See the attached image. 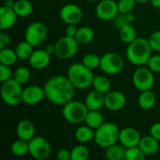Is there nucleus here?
Returning a JSON list of instances; mask_svg holds the SVG:
<instances>
[{
    "mask_svg": "<svg viewBox=\"0 0 160 160\" xmlns=\"http://www.w3.org/2000/svg\"><path fill=\"white\" fill-rule=\"evenodd\" d=\"M18 15L12 8L2 6L0 8V28L1 30H8L13 27L17 22Z\"/></svg>",
    "mask_w": 160,
    "mask_h": 160,
    "instance_id": "19",
    "label": "nucleus"
},
{
    "mask_svg": "<svg viewBox=\"0 0 160 160\" xmlns=\"http://www.w3.org/2000/svg\"><path fill=\"white\" fill-rule=\"evenodd\" d=\"M45 98V92L43 87L38 85H30L23 88L22 91V102L26 105H36L43 100Z\"/></svg>",
    "mask_w": 160,
    "mask_h": 160,
    "instance_id": "14",
    "label": "nucleus"
},
{
    "mask_svg": "<svg viewBox=\"0 0 160 160\" xmlns=\"http://www.w3.org/2000/svg\"><path fill=\"white\" fill-rule=\"evenodd\" d=\"M30 66L37 70H41L46 68L51 62V54H49L45 49L35 50L28 59Z\"/></svg>",
    "mask_w": 160,
    "mask_h": 160,
    "instance_id": "17",
    "label": "nucleus"
},
{
    "mask_svg": "<svg viewBox=\"0 0 160 160\" xmlns=\"http://www.w3.org/2000/svg\"><path fill=\"white\" fill-rule=\"evenodd\" d=\"M148 41L153 51L160 52V30L152 33V35L148 38Z\"/></svg>",
    "mask_w": 160,
    "mask_h": 160,
    "instance_id": "38",
    "label": "nucleus"
},
{
    "mask_svg": "<svg viewBox=\"0 0 160 160\" xmlns=\"http://www.w3.org/2000/svg\"><path fill=\"white\" fill-rule=\"evenodd\" d=\"M13 9L18 15V17L25 18L32 13L33 5L29 0H17L15 1Z\"/></svg>",
    "mask_w": 160,
    "mask_h": 160,
    "instance_id": "26",
    "label": "nucleus"
},
{
    "mask_svg": "<svg viewBox=\"0 0 160 160\" xmlns=\"http://www.w3.org/2000/svg\"><path fill=\"white\" fill-rule=\"evenodd\" d=\"M146 66L153 71V72H160V55L156 54L152 55L148 60Z\"/></svg>",
    "mask_w": 160,
    "mask_h": 160,
    "instance_id": "40",
    "label": "nucleus"
},
{
    "mask_svg": "<svg viewBox=\"0 0 160 160\" xmlns=\"http://www.w3.org/2000/svg\"><path fill=\"white\" fill-rule=\"evenodd\" d=\"M36 129L34 124L27 119L22 120L18 123L16 128V134L18 139L30 142L36 135Z\"/></svg>",
    "mask_w": 160,
    "mask_h": 160,
    "instance_id": "20",
    "label": "nucleus"
},
{
    "mask_svg": "<svg viewBox=\"0 0 160 160\" xmlns=\"http://www.w3.org/2000/svg\"><path fill=\"white\" fill-rule=\"evenodd\" d=\"M118 12V4L114 0H100L96 7V15L101 21H112Z\"/></svg>",
    "mask_w": 160,
    "mask_h": 160,
    "instance_id": "12",
    "label": "nucleus"
},
{
    "mask_svg": "<svg viewBox=\"0 0 160 160\" xmlns=\"http://www.w3.org/2000/svg\"><path fill=\"white\" fill-rule=\"evenodd\" d=\"M100 59H101V57H99L96 53H86L83 56L82 63L85 67H87L88 68L93 70V69H96V68H99V66H100Z\"/></svg>",
    "mask_w": 160,
    "mask_h": 160,
    "instance_id": "35",
    "label": "nucleus"
},
{
    "mask_svg": "<svg viewBox=\"0 0 160 160\" xmlns=\"http://www.w3.org/2000/svg\"><path fill=\"white\" fill-rule=\"evenodd\" d=\"M89 110L87 109L84 102L78 100H70L69 102L63 105L62 114L66 121L72 125H80L84 123Z\"/></svg>",
    "mask_w": 160,
    "mask_h": 160,
    "instance_id": "5",
    "label": "nucleus"
},
{
    "mask_svg": "<svg viewBox=\"0 0 160 160\" xmlns=\"http://www.w3.org/2000/svg\"><path fill=\"white\" fill-rule=\"evenodd\" d=\"M13 78V73L10 69V67L0 64V82H4Z\"/></svg>",
    "mask_w": 160,
    "mask_h": 160,
    "instance_id": "39",
    "label": "nucleus"
},
{
    "mask_svg": "<svg viewBox=\"0 0 160 160\" xmlns=\"http://www.w3.org/2000/svg\"><path fill=\"white\" fill-rule=\"evenodd\" d=\"M150 135L160 142V122L153 124L150 128Z\"/></svg>",
    "mask_w": 160,
    "mask_h": 160,
    "instance_id": "42",
    "label": "nucleus"
},
{
    "mask_svg": "<svg viewBox=\"0 0 160 160\" xmlns=\"http://www.w3.org/2000/svg\"><path fill=\"white\" fill-rule=\"evenodd\" d=\"M157 103L156 94L152 90H146L141 92L138 97V105L142 110H151Z\"/></svg>",
    "mask_w": 160,
    "mask_h": 160,
    "instance_id": "23",
    "label": "nucleus"
},
{
    "mask_svg": "<svg viewBox=\"0 0 160 160\" xmlns=\"http://www.w3.org/2000/svg\"><path fill=\"white\" fill-rule=\"evenodd\" d=\"M45 98L52 104L63 106L73 99L75 87L68 78L63 75L50 77L43 85Z\"/></svg>",
    "mask_w": 160,
    "mask_h": 160,
    "instance_id": "1",
    "label": "nucleus"
},
{
    "mask_svg": "<svg viewBox=\"0 0 160 160\" xmlns=\"http://www.w3.org/2000/svg\"><path fill=\"white\" fill-rule=\"evenodd\" d=\"M136 3V0H119L117 2L119 12L123 14L130 13L134 9Z\"/></svg>",
    "mask_w": 160,
    "mask_h": 160,
    "instance_id": "37",
    "label": "nucleus"
},
{
    "mask_svg": "<svg viewBox=\"0 0 160 160\" xmlns=\"http://www.w3.org/2000/svg\"><path fill=\"white\" fill-rule=\"evenodd\" d=\"M78 29L79 27L76 26V24H68V26L66 27V35L68 36V37H72V38H75L76 37V34L78 32Z\"/></svg>",
    "mask_w": 160,
    "mask_h": 160,
    "instance_id": "44",
    "label": "nucleus"
},
{
    "mask_svg": "<svg viewBox=\"0 0 160 160\" xmlns=\"http://www.w3.org/2000/svg\"><path fill=\"white\" fill-rule=\"evenodd\" d=\"M146 155L140 148V146H133L127 148L126 151V159L127 160H145Z\"/></svg>",
    "mask_w": 160,
    "mask_h": 160,
    "instance_id": "36",
    "label": "nucleus"
},
{
    "mask_svg": "<svg viewBox=\"0 0 160 160\" xmlns=\"http://www.w3.org/2000/svg\"><path fill=\"white\" fill-rule=\"evenodd\" d=\"M22 84L18 82L15 79H10L2 82L1 97L5 104L8 106H16L22 102Z\"/></svg>",
    "mask_w": 160,
    "mask_h": 160,
    "instance_id": "6",
    "label": "nucleus"
},
{
    "mask_svg": "<svg viewBox=\"0 0 160 160\" xmlns=\"http://www.w3.org/2000/svg\"><path fill=\"white\" fill-rule=\"evenodd\" d=\"M120 128L112 122H105L98 128L95 130L94 142L101 148H108L109 146L119 142Z\"/></svg>",
    "mask_w": 160,
    "mask_h": 160,
    "instance_id": "4",
    "label": "nucleus"
},
{
    "mask_svg": "<svg viewBox=\"0 0 160 160\" xmlns=\"http://www.w3.org/2000/svg\"><path fill=\"white\" fill-rule=\"evenodd\" d=\"M85 1H88V2H96V1H98V0H85Z\"/></svg>",
    "mask_w": 160,
    "mask_h": 160,
    "instance_id": "49",
    "label": "nucleus"
},
{
    "mask_svg": "<svg viewBox=\"0 0 160 160\" xmlns=\"http://www.w3.org/2000/svg\"><path fill=\"white\" fill-rule=\"evenodd\" d=\"M14 4H15V1H13V0H6V1H5L4 6L8 7V8H13Z\"/></svg>",
    "mask_w": 160,
    "mask_h": 160,
    "instance_id": "47",
    "label": "nucleus"
},
{
    "mask_svg": "<svg viewBox=\"0 0 160 160\" xmlns=\"http://www.w3.org/2000/svg\"><path fill=\"white\" fill-rule=\"evenodd\" d=\"M127 148L119 143H114L105 149V157L109 160H124L126 159Z\"/></svg>",
    "mask_w": 160,
    "mask_h": 160,
    "instance_id": "24",
    "label": "nucleus"
},
{
    "mask_svg": "<svg viewBox=\"0 0 160 160\" xmlns=\"http://www.w3.org/2000/svg\"><path fill=\"white\" fill-rule=\"evenodd\" d=\"M84 104L89 111H100L105 107V94L94 89L86 95Z\"/></svg>",
    "mask_w": 160,
    "mask_h": 160,
    "instance_id": "18",
    "label": "nucleus"
},
{
    "mask_svg": "<svg viewBox=\"0 0 160 160\" xmlns=\"http://www.w3.org/2000/svg\"><path fill=\"white\" fill-rule=\"evenodd\" d=\"M139 146L146 156H153L156 155L159 150V141L155 139L152 135L143 136L141 139Z\"/></svg>",
    "mask_w": 160,
    "mask_h": 160,
    "instance_id": "21",
    "label": "nucleus"
},
{
    "mask_svg": "<svg viewBox=\"0 0 160 160\" xmlns=\"http://www.w3.org/2000/svg\"><path fill=\"white\" fill-rule=\"evenodd\" d=\"M17 59L18 56L15 50H12L8 47L0 50V64L11 67L16 63Z\"/></svg>",
    "mask_w": 160,
    "mask_h": 160,
    "instance_id": "32",
    "label": "nucleus"
},
{
    "mask_svg": "<svg viewBox=\"0 0 160 160\" xmlns=\"http://www.w3.org/2000/svg\"><path fill=\"white\" fill-rule=\"evenodd\" d=\"M148 1H150V0H136V2H138V3H146Z\"/></svg>",
    "mask_w": 160,
    "mask_h": 160,
    "instance_id": "48",
    "label": "nucleus"
},
{
    "mask_svg": "<svg viewBox=\"0 0 160 160\" xmlns=\"http://www.w3.org/2000/svg\"><path fill=\"white\" fill-rule=\"evenodd\" d=\"M92 86L94 87L95 90L106 95L107 93H109L111 91L112 82L106 76L98 75V76H95Z\"/></svg>",
    "mask_w": 160,
    "mask_h": 160,
    "instance_id": "29",
    "label": "nucleus"
},
{
    "mask_svg": "<svg viewBox=\"0 0 160 160\" xmlns=\"http://www.w3.org/2000/svg\"><path fill=\"white\" fill-rule=\"evenodd\" d=\"M127 104L126 96L120 91H110L105 95V107L112 112L122 110Z\"/></svg>",
    "mask_w": 160,
    "mask_h": 160,
    "instance_id": "15",
    "label": "nucleus"
},
{
    "mask_svg": "<svg viewBox=\"0 0 160 160\" xmlns=\"http://www.w3.org/2000/svg\"><path fill=\"white\" fill-rule=\"evenodd\" d=\"M125 67L123 57L117 52H107L101 56L100 69L107 75H116L120 73Z\"/></svg>",
    "mask_w": 160,
    "mask_h": 160,
    "instance_id": "7",
    "label": "nucleus"
},
{
    "mask_svg": "<svg viewBox=\"0 0 160 160\" xmlns=\"http://www.w3.org/2000/svg\"><path fill=\"white\" fill-rule=\"evenodd\" d=\"M95 38V32L94 30L89 26H81L78 29V32L76 34V40L79 42V44H88L93 41Z\"/></svg>",
    "mask_w": 160,
    "mask_h": 160,
    "instance_id": "25",
    "label": "nucleus"
},
{
    "mask_svg": "<svg viewBox=\"0 0 160 160\" xmlns=\"http://www.w3.org/2000/svg\"><path fill=\"white\" fill-rule=\"evenodd\" d=\"M84 123L96 130L105 122H104V117L100 112V111H89Z\"/></svg>",
    "mask_w": 160,
    "mask_h": 160,
    "instance_id": "28",
    "label": "nucleus"
},
{
    "mask_svg": "<svg viewBox=\"0 0 160 160\" xmlns=\"http://www.w3.org/2000/svg\"><path fill=\"white\" fill-rule=\"evenodd\" d=\"M74 136L78 142L85 144L95 140V129H93L85 124L83 126H80L79 128H77Z\"/></svg>",
    "mask_w": 160,
    "mask_h": 160,
    "instance_id": "22",
    "label": "nucleus"
},
{
    "mask_svg": "<svg viewBox=\"0 0 160 160\" xmlns=\"http://www.w3.org/2000/svg\"><path fill=\"white\" fill-rule=\"evenodd\" d=\"M45 51L49 53V54H53L55 53V46L52 45V44H49L45 47Z\"/></svg>",
    "mask_w": 160,
    "mask_h": 160,
    "instance_id": "45",
    "label": "nucleus"
},
{
    "mask_svg": "<svg viewBox=\"0 0 160 160\" xmlns=\"http://www.w3.org/2000/svg\"><path fill=\"white\" fill-rule=\"evenodd\" d=\"M119 37L121 40L127 44L131 43L138 38L136 29L128 23H125L121 26L119 30Z\"/></svg>",
    "mask_w": 160,
    "mask_h": 160,
    "instance_id": "27",
    "label": "nucleus"
},
{
    "mask_svg": "<svg viewBox=\"0 0 160 160\" xmlns=\"http://www.w3.org/2000/svg\"><path fill=\"white\" fill-rule=\"evenodd\" d=\"M150 3L156 8H160V0H150Z\"/></svg>",
    "mask_w": 160,
    "mask_h": 160,
    "instance_id": "46",
    "label": "nucleus"
},
{
    "mask_svg": "<svg viewBox=\"0 0 160 160\" xmlns=\"http://www.w3.org/2000/svg\"><path fill=\"white\" fill-rule=\"evenodd\" d=\"M33 48L34 47L29 42H27L25 39L23 41H21L15 48V52L17 53L18 59H21V60L29 59L31 54L34 52Z\"/></svg>",
    "mask_w": 160,
    "mask_h": 160,
    "instance_id": "31",
    "label": "nucleus"
},
{
    "mask_svg": "<svg viewBox=\"0 0 160 160\" xmlns=\"http://www.w3.org/2000/svg\"><path fill=\"white\" fill-rule=\"evenodd\" d=\"M89 158V150L82 143L76 145L71 150V160H86Z\"/></svg>",
    "mask_w": 160,
    "mask_h": 160,
    "instance_id": "34",
    "label": "nucleus"
},
{
    "mask_svg": "<svg viewBox=\"0 0 160 160\" xmlns=\"http://www.w3.org/2000/svg\"><path fill=\"white\" fill-rule=\"evenodd\" d=\"M152 48L148 39L137 38L134 41L128 44L126 55L128 60L135 66H144L152 56Z\"/></svg>",
    "mask_w": 160,
    "mask_h": 160,
    "instance_id": "2",
    "label": "nucleus"
},
{
    "mask_svg": "<svg viewBox=\"0 0 160 160\" xmlns=\"http://www.w3.org/2000/svg\"><path fill=\"white\" fill-rule=\"evenodd\" d=\"M133 85L140 91L152 90L155 85V77L154 72L147 67L143 66L137 68L132 75Z\"/></svg>",
    "mask_w": 160,
    "mask_h": 160,
    "instance_id": "10",
    "label": "nucleus"
},
{
    "mask_svg": "<svg viewBox=\"0 0 160 160\" xmlns=\"http://www.w3.org/2000/svg\"><path fill=\"white\" fill-rule=\"evenodd\" d=\"M61 20L67 24H78L83 17L82 8L73 3L64 5L59 12Z\"/></svg>",
    "mask_w": 160,
    "mask_h": 160,
    "instance_id": "13",
    "label": "nucleus"
},
{
    "mask_svg": "<svg viewBox=\"0 0 160 160\" xmlns=\"http://www.w3.org/2000/svg\"><path fill=\"white\" fill-rule=\"evenodd\" d=\"M30 77L31 72L27 67H19L15 69V72L13 73V79H15L21 84L26 83L30 80Z\"/></svg>",
    "mask_w": 160,
    "mask_h": 160,
    "instance_id": "33",
    "label": "nucleus"
},
{
    "mask_svg": "<svg viewBox=\"0 0 160 160\" xmlns=\"http://www.w3.org/2000/svg\"><path fill=\"white\" fill-rule=\"evenodd\" d=\"M68 78L76 89L84 90L92 85L95 76L82 63H74L68 68Z\"/></svg>",
    "mask_w": 160,
    "mask_h": 160,
    "instance_id": "3",
    "label": "nucleus"
},
{
    "mask_svg": "<svg viewBox=\"0 0 160 160\" xmlns=\"http://www.w3.org/2000/svg\"><path fill=\"white\" fill-rule=\"evenodd\" d=\"M10 44V38L8 34L6 33H1L0 34V50L8 48Z\"/></svg>",
    "mask_w": 160,
    "mask_h": 160,
    "instance_id": "43",
    "label": "nucleus"
},
{
    "mask_svg": "<svg viewBox=\"0 0 160 160\" xmlns=\"http://www.w3.org/2000/svg\"><path fill=\"white\" fill-rule=\"evenodd\" d=\"M79 45L80 44L75 38L66 35L55 42L54 54L60 59H69L78 52Z\"/></svg>",
    "mask_w": 160,
    "mask_h": 160,
    "instance_id": "8",
    "label": "nucleus"
},
{
    "mask_svg": "<svg viewBox=\"0 0 160 160\" xmlns=\"http://www.w3.org/2000/svg\"><path fill=\"white\" fill-rule=\"evenodd\" d=\"M142 136L140 132L133 128H125L120 130L119 142L126 148L138 146L141 142Z\"/></svg>",
    "mask_w": 160,
    "mask_h": 160,
    "instance_id": "16",
    "label": "nucleus"
},
{
    "mask_svg": "<svg viewBox=\"0 0 160 160\" xmlns=\"http://www.w3.org/2000/svg\"><path fill=\"white\" fill-rule=\"evenodd\" d=\"M29 143V154L36 159L48 158L52 153V146L48 140L41 136H35Z\"/></svg>",
    "mask_w": 160,
    "mask_h": 160,
    "instance_id": "11",
    "label": "nucleus"
},
{
    "mask_svg": "<svg viewBox=\"0 0 160 160\" xmlns=\"http://www.w3.org/2000/svg\"><path fill=\"white\" fill-rule=\"evenodd\" d=\"M48 30L46 25L41 22H34L30 23L24 32V39L33 47L41 45L47 38Z\"/></svg>",
    "mask_w": 160,
    "mask_h": 160,
    "instance_id": "9",
    "label": "nucleus"
},
{
    "mask_svg": "<svg viewBox=\"0 0 160 160\" xmlns=\"http://www.w3.org/2000/svg\"><path fill=\"white\" fill-rule=\"evenodd\" d=\"M10 151L15 157H24L29 154V143L26 141L18 139L11 143Z\"/></svg>",
    "mask_w": 160,
    "mask_h": 160,
    "instance_id": "30",
    "label": "nucleus"
},
{
    "mask_svg": "<svg viewBox=\"0 0 160 160\" xmlns=\"http://www.w3.org/2000/svg\"><path fill=\"white\" fill-rule=\"evenodd\" d=\"M57 160H71V151L68 149H60L56 154Z\"/></svg>",
    "mask_w": 160,
    "mask_h": 160,
    "instance_id": "41",
    "label": "nucleus"
}]
</instances>
